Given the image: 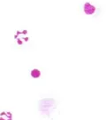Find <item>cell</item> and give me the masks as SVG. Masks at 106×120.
<instances>
[{"label": "cell", "instance_id": "1", "mask_svg": "<svg viewBox=\"0 0 106 120\" xmlns=\"http://www.w3.org/2000/svg\"><path fill=\"white\" fill-rule=\"evenodd\" d=\"M83 10H84V13L86 14H94L96 13V6H94L93 4H91L90 3L87 2L84 4V6H83Z\"/></svg>", "mask_w": 106, "mask_h": 120}, {"label": "cell", "instance_id": "2", "mask_svg": "<svg viewBox=\"0 0 106 120\" xmlns=\"http://www.w3.org/2000/svg\"><path fill=\"white\" fill-rule=\"evenodd\" d=\"M30 75H31V77H34V78H38L40 76H41V72H40V70L37 69H34L31 70V72H30Z\"/></svg>", "mask_w": 106, "mask_h": 120}]
</instances>
